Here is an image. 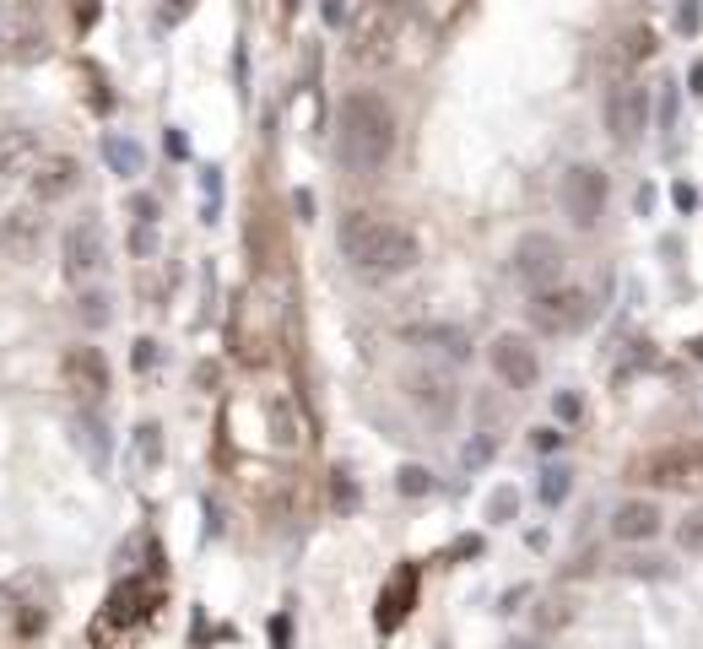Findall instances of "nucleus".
<instances>
[{
	"label": "nucleus",
	"mask_w": 703,
	"mask_h": 649,
	"mask_svg": "<svg viewBox=\"0 0 703 649\" xmlns=\"http://www.w3.org/2000/svg\"><path fill=\"white\" fill-rule=\"evenodd\" d=\"M395 109L379 98V92H352L341 98V114H336V147H341V163L352 174H379L395 152Z\"/></svg>",
	"instance_id": "1"
},
{
	"label": "nucleus",
	"mask_w": 703,
	"mask_h": 649,
	"mask_svg": "<svg viewBox=\"0 0 703 649\" xmlns=\"http://www.w3.org/2000/svg\"><path fill=\"white\" fill-rule=\"evenodd\" d=\"M341 255L363 276H401L422 260V244L401 222H384L374 211H347L341 217Z\"/></svg>",
	"instance_id": "2"
},
{
	"label": "nucleus",
	"mask_w": 703,
	"mask_h": 649,
	"mask_svg": "<svg viewBox=\"0 0 703 649\" xmlns=\"http://www.w3.org/2000/svg\"><path fill=\"white\" fill-rule=\"evenodd\" d=\"M530 325L541 330V336H574V330H585L590 325V314H595V303L585 287H541V293H530Z\"/></svg>",
	"instance_id": "3"
},
{
	"label": "nucleus",
	"mask_w": 703,
	"mask_h": 649,
	"mask_svg": "<svg viewBox=\"0 0 703 649\" xmlns=\"http://www.w3.org/2000/svg\"><path fill=\"white\" fill-rule=\"evenodd\" d=\"M633 482L644 487H703V444H671V449H649L633 460Z\"/></svg>",
	"instance_id": "4"
},
{
	"label": "nucleus",
	"mask_w": 703,
	"mask_h": 649,
	"mask_svg": "<svg viewBox=\"0 0 703 649\" xmlns=\"http://www.w3.org/2000/svg\"><path fill=\"white\" fill-rule=\"evenodd\" d=\"M557 206H563V217L574 222V228H595L606 211V174L595 163H574L563 168V179H557Z\"/></svg>",
	"instance_id": "5"
},
{
	"label": "nucleus",
	"mask_w": 703,
	"mask_h": 649,
	"mask_svg": "<svg viewBox=\"0 0 703 649\" xmlns=\"http://www.w3.org/2000/svg\"><path fill=\"white\" fill-rule=\"evenodd\" d=\"M395 38H401V22H395L390 6H368L363 17L352 22V38H347V60L352 65H384L395 55Z\"/></svg>",
	"instance_id": "6"
},
{
	"label": "nucleus",
	"mask_w": 703,
	"mask_h": 649,
	"mask_svg": "<svg viewBox=\"0 0 703 649\" xmlns=\"http://www.w3.org/2000/svg\"><path fill=\"white\" fill-rule=\"evenodd\" d=\"M563 266H568V249L557 244L552 233H525L520 244H514V276H520L530 293L557 287L563 282Z\"/></svg>",
	"instance_id": "7"
},
{
	"label": "nucleus",
	"mask_w": 703,
	"mask_h": 649,
	"mask_svg": "<svg viewBox=\"0 0 703 649\" xmlns=\"http://www.w3.org/2000/svg\"><path fill=\"white\" fill-rule=\"evenodd\" d=\"M644 130H649V87L617 82L606 92V136H612L617 147H639Z\"/></svg>",
	"instance_id": "8"
},
{
	"label": "nucleus",
	"mask_w": 703,
	"mask_h": 649,
	"mask_svg": "<svg viewBox=\"0 0 703 649\" xmlns=\"http://www.w3.org/2000/svg\"><path fill=\"white\" fill-rule=\"evenodd\" d=\"M60 260H65V276H71V282H87V276H98L103 260H109L103 222H98V217H76L71 228L60 233Z\"/></svg>",
	"instance_id": "9"
},
{
	"label": "nucleus",
	"mask_w": 703,
	"mask_h": 649,
	"mask_svg": "<svg viewBox=\"0 0 703 649\" xmlns=\"http://www.w3.org/2000/svg\"><path fill=\"white\" fill-rule=\"evenodd\" d=\"M493 374L509 384V390H536V379H541L536 341L520 336V330H503V336H493Z\"/></svg>",
	"instance_id": "10"
},
{
	"label": "nucleus",
	"mask_w": 703,
	"mask_h": 649,
	"mask_svg": "<svg viewBox=\"0 0 703 649\" xmlns=\"http://www.w3.org/2000/svg\"><path fill=\"white\" fill-rule=\"evenodd\" d=\"M44 233H49V217H44L38 201L11 206L6 217H0V255L6 260H33L38 244H44Z\"/></svg>",
	"instance_id": "11"
},
{
	"label": "nucleus",
	"mask_w": 703,
	"mask_h": 649,
	"mask_svg": "<svg viewBox=\"0 0 703 649\" xmlns=\"http://www.w3.org/2000/svg\"><path fill=\"white\" fill-rule=\"evenodd\" d=\"M60 379H65V390L76 395V401H103L109 395V363H103V352L98 347H71L60 357Z\"/></svg>",
	"instance_id": "12"
},
{
	"label": "nucleus",
	"mask_w": 703,
	"mask_h": 649,
	"mask_svg": "<svg viewBox=\"0 0 703 649\" xmlns=\"http://www.w3.org/2000/svg\"><path fill=\"white\" fill-rule=\"evenodd\" d=\"M82 184V163H76L71 152H55V157H38L33 163V174H28V195L38 206H55L65 201V195Z\"/></svg>",
	"instance_id": "13"
},
{
	"label": "nucleus",
	"mask_w": 703,
	"mask_h": 649,
	"mask_svg": "<svg viewBox=\"0 0 703 649\" xmlns=\"http://www.w3.org/2000/svg\"><path fill=\"white\" fill-rule=\"evenodd\" d=\"M411 606H417V568L401 563L390 579H384L379 590V612H374V628L390 639V633H401V622L411 617Z\"/></svg>",
	"instance_id": "14"
},
{
	"label": "nucleus",
	"mask_w": 703,
	"mask_h": 649,
	"mask_svg": "<svg viewBox=\"0 0 703 649\" xmlns=\"http://www.w3.org/2000/svg\"><path fill=\"white\" fill-rule=\"evenodd\" d=\"M666 531V509L655 498H622L612 509V536L617 541H649Z\"/></svg>",
	"instance_id": "15"
},
{
	"label": "nucleus",
	"mask_w": 703,
	"mask_h": 649,
	"mask_svg": "<svg viewBox=\"0 0 703 649\" xmlns=\"http://www.w3.org/2000/svg\"><path fill=\"white\" fill-rule=\"evenodd\" d=\"M38 157H44V152H38V130H22V125L0 130V184L28 179Z\"/></svg>",
	"instance_id": "16"
},
{
	"label": "nucleus",
	"mask_w": 703,
	"mask_h": 649,
	"mask_svg": "<svg viewBox=\"0 0 703 649\" xmlns=\"http://www.w3.org/2000/svg\"><path fill=\"white\" fill-rule=\"evenodd\" d=\"M147 612H152V606H147V585H141V579H119L114 595H109V612H103V622L92 633L103 639L109 628H130V622H141Z\"/></svg>",
	"instance_id": "17"
},
{
	"label": "nucleus",
	"mask_w": 703,
	"mask_h": 649,
	"mask_svg": "<svg viewBox=\"0 0 703 649\" xmlns=\"http://www.w3.org/2000/svg\"><path fill=\"white\" fill-rule=\"evenodd\" d=\"M401 341L406 347H433V352H449V357H466L471 341L460 325H401Z\"/></svg>",
	"instance_id": "18"
},
{
	"label": "nucleus",
	"mask_w": 703,
	"mask_h": 649,
	"mask_svg": "<svg viewBox=\"0 0 703 649\" xmlns=\"http://www.w3.org/2000/svg\"><path fill=\"white\" fill-rule=\"evenodd\" d=\"M406 390H411V401H417L422 412H433V417L455 412V379H444V374H411Z\"/></svg>",
	"instance_id": "19"
},
{
	"label": "nucleus",
	"mask_w": 703,
	"mask_h": 649,
	"mask_svg": "<svg viewBox=\"0 0 703 649\" xmlns=\"http://www.w3.org/2000/svg\"><path fill=\"white\" fill-rule=\"evenodd\" d=\"M103 163H109L119 179H136L141 168H147V152H141L130 136H103Z\"/></svg>",
	"instance_id": "20"
},
{
	"label": "nucleus",
	"mask_w": 703,
	"mask_h": 649,
	"mask_svg": "<svg viewBox=\"0 0 703 649\" xmlns=\"http://www.w3.org/2000/svg\"><path fill=\"white\" fill-rule=\"evenodd\" d=\"M574 612H579V606L568 601L563 590H552V595H541V601H536V612H530V622H536V633H563L568 622H574Z\"/></svg>",
	"instance_id": "21"
},
{
	"label": "nucleus",
	"mask_w": 703,
	"mask_h": 649,
	"mask_svg": "<svg viewBox=\"0 0 703 649\" xmlns=\"http://www.w3.org/2000/svg\"><path fill=\"white\" fill-rule=\"evenodd\" d=\"M265 417H271V444H282V449L298 444V417H293V406H287L282 395L265 401Z\"/></svg>",
	"instance_id": "22"
},
{
	"label": "nucleus",
	"mask_w": 703,
	"mask_h": 649,
	"mask_svg": "<svg viewBox=\"0 0 703 649\" xmlns=\"http://www.w3.org/2000/svg\"><path fill=\"white\" fill-rule=\"evenodd\" d=\"M655 49H660V44H655V28H644V22H633V28H628V33L617 38V55L628 60V65L649 60V55H655Z\"/></svg>",
	"instance_id": "23"
},
{
	"label": "nucleus",
	"mask_w": 703,
	"mask_h": 649,
	"mask_svg": "<svg viewBox=\"0 0 703 649\" xmlns=\"http://www.w3.org/2000/svg\"><path fill=\"white\" fill-rule=\"evenodd\" d=\"M76 439L87 444L92 466H109V428H103L98 417H82V422H76Z\"/></svg>",
	"instance_id": "24"
},
{
	"label": "nucleus",
	"mask_w": 703,
	"mask_h": 649,
	"mask_svg": "<svg viewBox=\"0 0 703 649\" xmlns=\"http://www.w3.org/2000/svg\"><path fill=\"white\" fill-rule=\"evenodd\" d=\"M109 293H98V287H87V293L82 298H76V314H82V325H92V330H103V325H109L114 320V309H109Z\"/></svg>",
	"instance_id": "25"
},
{
	"label": "nucleus",
	"mask_w": 703,
	"mask_h": 649,
	"mask_svg": "<svg viewBox=\"0 0 703 649\" xmlns=\"http://www.w3.org/2000/svg\"><path fill=\"white\" fill-rule=\"evenodd\" d=\"M568 487H574V471H568V466H547V471H541V487H536V498L547 503V509H557V503L568 498Z\"/></svg>",
	"instance_id": "26"
},
{
	"label": "nucleus",
	"mask_w": 703,
	"mask_h": 649,
	"mask_svg": "<svg viewBox=\"0 0 703 649\" xmlns=\"http://www.w3.org/2000/svg\"><path fill=\"white\" fill-rule=\"evenodd\" d=\"M395 493L401 498H428L433 493V471L428 466H401L395 471Z\"/></svg>",
	"instance_id": "27"
},
{
	"label": "nucleus",
	"mask_w": 703,
	"mask_h": 649,
	"mask_svg": "<svg viewBox=\"0 0 703 649\" xmlns=\"http://www.w3.org/2000/svg\"><path fill=\"white\" fill-rule=\"evenodd\" d=\"M330 503H336V514H352L357 503H363V498H357V482H352V471H347V466L330 471Z\"/></svg>",
	"instance_id": "28"
},
{
	"label": "nucleus",
	"mask_w": 703,
	"mask_h": 649,
	"mask_svg": "<svg viewBox=\"0 0 703 649\" xmlns=\"http://www.w3.org/2000/svg\"><path fill=\"white\" fill-rule=\"evenodd\" d=\"M514 514H520V487H509V482L493 487V498H487V520H493V525H509Z\"/></svg>",
	"instance_id": "29"
},
{
	"label": "nucleus",
	"mask_w": 703,
	"mask_h": 649,
	"mask_svg": "<svg viewBox=\"0 0 703 649\" xmlns=\"http://www.w3.org/2000/svg\"><path fill=\"white\" fill-rule=\"evenodd\" d=\"M676 547H682V552H703V503L687 514L682 525H676Z\"/></svg>",
	"instance_id": "30"
},
{
	"label": "nucleus",
	"mask_w": 703,
	"mask_h": 649,
	"mask_svg": "<svg viewBox=\"0 0 703 649\" xmlns=\"http://www.w3.org/2000/svg\"><path fill=\"white\" fill-rule=\"evenodd\" d=\"M493 455H498V439H493V433H476V439L466 444V455H460V460H466V471H482Z\"/></svg>",
	"instance_id": "31"
},
{
	"label": "nucleus",
	"mask_w": 703,
	"mask_h": 649,
	"mask_svg": "<svg viewBox=\"0 0 703 649\" xmlns=\"http://www.w3.org/2000/svg\"><path fill=\"white\" fill-rule=\"evenodd\" d=\"M157 433H163L157 422H141V428H136V455L147 460V466H157V460H163V439H157Z\"/></svg>",
	"instance_id": "32"
},
{
	"label": "nucleus",
	"mask_w": 703,
	"mask_h": 649,
	"mask_svg": "<svg viewBox=\"0 0 703 649\" xmlns=\"http://www.w3.org/2000/svg\"><path fill=\"white\" fill-rule=\"evenodd\" d=\"M676 33H682V38H693L698 28H703V6H698V0H676Z\"/></svg>",
	"instance_id": "33"
},
{
	"label": "nucleus",
	"mask_w": 703,
	"mask_h": 649,
	"mask_svg": "<svg viewBox=\"0 0 703 649\" xmlns=\"http://www.w3.org/2000/svg\"><path fill=\"white\" fill-rule=\"evenodd\" d=\"M552 412H557V422H579V417H585V401H579L574 390H557L552 395Z\"/></svg>",
	"instance_id": "34"
},
{
	"label": "nucleus",
	"mask_w": 703,
	"mask_h": 649,
	"mask_svg": "<svg viewBox=\"0 0 703 649\" xmlns=\"http://www.w3.org/2000/svg\"><path fill=\"white\" fill-rule=\"evenodd\" d=\"M563 444H568L563 428H536L530 433V449H536V455H552V449H563Z\"/></svg>",
	"instance_id": "35"
},
{
	"label": "nucleus",
	"mask_w": 703,
	"mask_h": 649,
	"mask_svg": "<svg viewBox=\"0 0 703 649\" xmlns=\"http://www.w3.org/2000/svg\"><path fill=\"white\" fill-rule=\"evenodd\" d=\"M130 363H136L141 374H147V368L157 363V341H147V336H141V341H136V352H130Z\"/></svg>",
	"instance_id": "36"
},
{
	"label": "nucleus",
	"mask_w": 703,
	"mask_h": 649,
	"mask_svg": "<svg viewBox=\"0 0 703 649\" xmlns=\"http://www.w3.org/2000/svg\"><path fill=\"white\" fill-rule=\"evenodd\" d=\"M293 644V617H271V649Z\"/></svg>",
	"instance_id": "37"
},
{
	"label": "nucleus",
	"mask_w": 703,
	"mask_h": 649,
	"mask_svg": "<svg viewBox=\"0 0 703 649\" xmlns=\"http://www.w3.org/2000/svg\"><path fill=\"white\" fill-rule=\"evenodd\" d=\"M152 222H136V233H130V249H136V255H152Z\"/></svg>",
	"instance_id": "38"
},
{
	"label": "nucleus",
	"mask_w": 703,
	"mask_h": 649,
	"mask_svg": "<svg viewBox=\"0 0 703 649\" xmlns=\"http://www.w3.org/2000/svg\"><path fill=\"white\" fill-rule=\"evenodd\" d=\"M163 147H168V157H179V163H184V157H190V141H184V130H174V125H168Z\"/></svg>",
	"instance_id": "39"
},
{
	"label": "nucleus",
	"mask_w": 703,
	"mask_h": 649,
	"mask_svg": "<svg viewBox=\"0 0 703 649\" xmlns=\"http://www.w3.org/2000/svg\"><path fill=\"white\" fill-rule=\"evenodd\" d=\"M482 552V536H460L455 547H449V558H476Z\"/></svg>",
	"instance_id": "40"
},
{
	"label": "nucleus",
	"mask_w": 703,
	"mask_h": 649,
	"mask_svg": "<svg viewBox=\"0 0 703 649\" xmlns=\"http://www.w3.org/2000/svg\"><path fill=\"white\" fill-rule=\"evenodd\" d=\"M130 211H136V222H157V201H152V195H136Z\"/></svg>",
	"instance_id": "41"
},
{
	"label": "nucleus",
	"mask_w": 703,
	"mask_h": 649,
	"mask_svg": "<svg viewBox=\"0 0 703 649\" xmlns=\"http://www.w3.org/2000/svg\"><path fill=\"white\" fill-rule=\"evenodd\" d=\"M98 22V0H76V28H92Z\"/></svg>",
	"instance_id": "42"
},
{
	"label": "nucleus",
	"mask_w": 703,
	"mask_h": 649,
	"mask_svg": "<svg viewBox=\"0 0 703 649\" xmlns=\"http://www.w3.org/2000/svg\"><path fill=\"white\" fill-rule=\"evenodd\" d=\"M676 119V87L666 82V92H660V125H671Z\"/></svg>",
	"instance_id": "43"
},
{
	"label": "nucleus",
	"mask_w": 703,
	"mask_h": 649,
	"mask_svg": "<svg viewBox=\"0 0 703 649\" xmlns=\"http://www.w3.org/2000/svg\"><path fill=\"white\" fill-rule=\"evenodd\" d=\"M671 201L682 206V211H693V206H698V190H693V184H676V190H671Z\"/></svg>",
	"instance_id": "44"
},
{
	"label": "nucleus",
	"mask_w": 703,
	"mask_h": 649,
	"mask_svg": "<svg viewBox=\"0 0 703 649\" xmlns=\"http://www.w3.org/2000/svg\"><path fill=\"white\" fill-rule=\"evenodd\" d=\"M190 6H195V0H174V6H163V17H157V22H163V28H174V22H179Z\"/></svg>",
	"instance_id": "45"
},
{
	"label": "nucleus",
	"mask_w": 703,
	"mask_h": 649,
	"mask_svg": "<svg viewBox=\"0 0 703 649\" xmlns=\"http://www.w3.org/2000/svg\"><path fill=\"white\" fill-rule=\"evenodd\" d=\"M687 92H693V98H703V60H693V71H687Z\"/></svg>",
	"instance_id": "46"
},
{
	"label": "nucleus",
	"mask_w": 703,
	"mask_h": 649,
	"mask_svg": "<svg viewBox=\"0 0 703 649\" xmlns=\"http://www.w3.org/2000/svg\"><path fill=\"white\" fill-rule=\"evenodd\" d=\"M293 206H298V217H303V222L314 217V195H309V190H298V195H293Z\"/></svg>",
	"instance_id": "47"
},
{
	"label": "nucleus",
	"mask_w": 703,
	"mask_h": 649,
	"mask_svg": "<svg viewBox=\"0 0 703 649\" xmlns=\"http://www.w3.org/2000/svg\"><path fill=\"white\" fill-rule=\"evenodd\" d=\"M325 22H347V11H341V0H325Z\"/></svg>",
	"instance_id": "48"
},
{
	"label": "nucleus",
	"mask_w": 703,
	"mask_h": 649,
	"mask_svg": "<svg viewBox=\"0 0 703 649\" xmlns=\"http://www.w3.org/2000/svg\"><path fill=\"white\" fill-rule=\"evenodd\" d=\"M687 352H693V357H703V336H693V341H687Z\"/></svg>",
	"instance_id": "49"
},
{
	"label": "nucleus",
	"mask_w": 703,
	"mask_h": 649,
	"mask_svg": "<svg viewBox=\"0 0 703 649\" xmlns=\"http://www.w3.org/2000/svg\"><path fill=\"white\" fill-rule=\"evenodd\" d=\"M374 6H390L395 11V6H406V0H374Z\"/></svg>",
	"instance_id": "50"
},
{
	"label": "nucleus",
	"mask_w": 703,
	"mask_h": 649,
	"mask_svg": "<svg viewBox=\"0 0 703 649\" xmlns=\"http://www.w3.org/2000/svg\"><path fill=\"white\" fill-rule=\"evenodd\" d=\"M282 6H287V11H298V6H303V0H282Z\"/></svg>",
	"instance_id": "51"
}]
</instances>
